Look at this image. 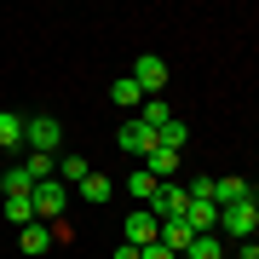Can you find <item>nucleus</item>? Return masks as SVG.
<instances>
[{
	"label": "nucleus",
	"instance_id": "1",
	"mask_svg": "<svg viewBox=\"0 0 259 259\" xmlns=\"http://www.w3.org/2000/svg\"><path fill=\"white\" fill-rule=\"evenodd\" d=\"M58 144H64L58 115H23V150L29 156H58Z\"/></svg>",
	"mask_w": 259,
	"mask_h": 259
},
{
	"label": "nucleus",
	"instance_id": "2",
	"mask_svg": "<svg viewBox=\"0 0 259 259\" xmlns=\"http://www.w3.org/2000/svg\"><path fill=\"white\" fill-rule=\"evenodd\" d=\"M29 202H35V219H40V225H58V219H64V207L75 202V196H69L64 179H40V185L29 190Z\"/></svg>",
	"mask_w": 259,
	"mask_h": 259
},
{
	"label": "nucleus",
	"instance_id": "3",
	"mask_svg": "<svg viewBox=\"0 0 259 259\" xmlns=\"http://www.w3.org/2000/svg\"><path fill=\"white\" fill-rule=\"evenodd\" d=\"M253 231H259V207H253V202L219 207V236H231V242H253Z\"/></svg>",
	"mask_w": 259,
	"mask_h": 259
},
{
	"label": "nucleus",
	"instance_id": "4",
	"mask_svg": "<svg viewBox=\"0 0 259 259\" xmlns=\"http://www.w3.org/2000/svg\"><path fill=\"white\" fill-rule=\"evenodd\" d=\"M133 81H139L144 98H161V87H167V64H161L156 52H144L139 64H133Z\"/></svg>",
	"mask_w": 259,
	"mask_h": 259
},
{
	"label": "nucleus",
	"instance_id": "5",
	"mask_svg": "<svg viewBox=\"0 0 259 259\" xmlns=\"http://www.w3.org/2000/svg\"><path fill=\"white\" fill-rule=\"evenodd\" d=\"M185 207H190L185 185H161V190H156V202H150V213H156V225H161V219H185Z\"/></svg>",
	"mask_w": 259,
	"mask_h": 259
},
{
	"label": "nucleus",
	"instance_id": "6",
	"mask_svg": "<svg viewBox=\"0 0 259 259\" xmlns=\"http://www.w3.org/2000/svg\"><path fill=\"white\" fill-rule=\"evenodd\" d=\"M115 144L127 150V156H150V150H156V127H144V121H127V127L115 133Z\"/></svg>",
	"mask_w": 259,
	"mask_h": 259
},
{
	"label": "nucleus",
	"instance_id": "7",
	"mask_svg": "<svg viewBox=\"0 0 259 259\" xmlns=\"http://www.w3.org/2000/svg\"><path fill=\"white\" fill-rule=\"evenodd\" d=\"M156 236H161L156 213H150V207H133V213H127V242H133V248H150Z\"/></svg>",
	"mask_w": 259,
	"mask_h": 259
},
{
	"label": "nucleus",
	"instance_id": "8",
	"mask_svg": "<svg viewBox=\"0 0 259 259\" xmlns=\"http://www.w3.org/2000/svg\"><path fill=\"white\" fill-rule=\"evenodd\" d=\"M213 202H219V207H236V202H253V185H248V179H213Z\"/></svg>",
	"mask_w": 259,
	"mask_h": 259
},
{
	"label": "nucleus",
	"instance_id": "9",
	"mask_svg": "<svg viewBox=\"0 0 259 259\" xmlns=\"http://www.w3.org/2000/svg\"><path fill=\"white\" fill-rule=\"evenodd\" d=\"M139 167H144V173H156L161 185H173V173H179V150H167V144H156V150H150V156H144Z\"/></svg>",
	"mask_w": 259,
	"mask_h": 259
},
{
	"label": "nucleus",
	"instance_id": "10",
	"mask_svg": "<svg viewBox=\"0 0 259 259\" xmlns=\"http://www.w3.org/2000/svg\"><path fill=\"white\" fill-rule=\"evenodd\" d=\"M0 190H6V202H29V190H35V179L23 173V161H18V167H6V173H0Z\"/></svg>",
	"mask_w": 259,
	"mask_h": 259
},
{
	"label": "nucleus",
	"instance_id": "11",
	"mask_svg": "<svg viewBox=\"0 0 259 259\" xmlns=\"http://www.w3.org/2000/svg\"><path fill=\"white\" fill-rule=\"evenodd\" d=\"M18 248H23V253H47V248H52V225L29 219L23 231H18Z\"/></svg>",
	"mask_w": 259,
	"mask_h": 259
},
{
	"label": "nucleus",
	"instance_id": "12",
	"mask_svg": "<svg viewBox=\"0 0 259 259\" xmlns=\"http://www.w3.org/2000/svg\"><path fill=\"white\" fill-rule=\"evenodd\" d=\"M185 225H190L196 236L219 231V207H213V202H190V207H185Z\"/></svg>",
	"mask_w": 259,
	"mask_h": 259
},
{
	"label": "nucleus",
	"instance_id": "13",
	"mask_svg": "<svg viewBox=\"0 0 259 259\" xmlns=\"http://www.w3.org/2000/svg\"><path fill=\"white\" fill-rule=\"evenodd\" d=\"M156 242H161V248H173V253H185L190 242H196V231H190L185 219H161V236H156Z\"/></svg>",
	"mask_w": 259,
	"mask_h": 259
},
{
	"label": "nucleus",
	"instance_id": "14",
	"mask_svg": "<svg viewBox=\"0 0 259 259\" xmlns=\"http://www.w3.org/2000/svg\"><path fill=\"white\" fill-rule=\"evenodd\" d=\"M127 190H133V202H139V207H150V202H156V190H161V179H156V173H144V167H133Z\"/></svg>",
	"mask_w": 259,
	"mask_h": 259
},
{
	"label": "nucleus",
	"instance_id": "15",
	"mask_svg": "<svg viewBox=\"0 0 259 259\" xmlns=\"http://www.w3.org/2000/svg\"><path fill=\"white\" fill-rule=\"evenodd\" d=\"M185 259H225V236H219V231H207V236H196L190 248H185Z\"/></svg>",
	"mask_w": 259,
	"mask_h": 259
},
{
	"label": "nucleus",
	"instance_id": "16",
	"mask_svg": "<svg viewBox=\"0 0 259 259\" xmlns=\"http://www.w3.org/2000/svg\"><path fill=\"white\" fill-rule=\"evenodd\" d=\"M110 98L121 104V110H144V93H139V81H133V75H121V81L110 87Z\"/></svg>",
	"mask_w": 259,
	"mask_h": 259
},
{
	"label": "nucleus",
	"instance_id": "17",
	"mask_svg": "<svg viewBox=\"0 0 259 259\" xmlns=\"http://www.w3.org/2000/svg\"><path fill=\"white\" fill-rule=\"evenodd\" d=\"M18 144H23V115L0 110V150H18Z\"/></svg>",
	"mask_w": 259,
	"mask_h": 259
},
{
	"label": "nucleus",
	"instance_id": "18",
	"mask_svg": "<svg viewBox=\"0 0 259 259\" xmlns=\"http://www.w3.org/2000/svg\"><path fill=\"white\" fill-rule=\"evenodd\" d=\"M139 121H144V127H167V121H173V104H167V98H144V110H139Z\"/></svg>",
	"mask_w": 259,
	"mask_h": 259
},
{
	"label": "nucleus",
	"instance_id": "19",
	"mask_svg": "<svg viewBox=\"0 0 259 259\" xmlns=\"http://www.w3.org/2000/svg\"><path fill=\"white\" fill-rule=\"evenodd\" d=\"M75 190H81V202H110V190H115V185H110L104 173H87V179H81Z\"/></svg>",
	"mask_w": 259,
	"mask_h": 259
},
{
	"label": "nucleus",
	"instance_id": "20",
	"mask_svg": "<svg viewBox=\"0 0 259 259\" xmlns=\"http://www.w3.org/2000/svg\"><path fill=\"white\" fill-rule=\"evenodd\" d=\"M23 173L35 179V185H40V179H58V156H29V150H23Z\"/></svg>",
	"mask_w": 259,
	"mask_h": 259
},
{
	"label": "nucleus",
	"instance_id": "21",
	"mask_svg": "<svg viewBox=\"0 0 259 259\" xmlns=\"http://www.w3.org/2000/svg\"><path fill=\"white\" fill-rule=\"evenodd\" d=\"M87 173H93V167H87V156H58V179H64V185H81Z\"/></svg>",
	"mask_w": 259,
	"mask_h": 259
},
{
	"label": "nucleus",
	"instance_id": "22",
	"mask_svg": "<svg viewBox=\"0 0 259 259\" xmlns=\"http://www.w3.org/2000/svg\"><path fill=\"white\" fill-rule=\"evenodd\" d=\"M156 144H167V150H185V121L173 115V121H167V127L156 133Z\"/></svg>",
	"mask_w": 259,
	"mask_h": 259
},
{
	"label": "nucleus",
	"instance_id": "23",
	"mask_svg": "<svg viewBox=\"0 0 259 259\" xmlns=\"http://www.w3.org/2000/svg\"><path fill=\"white\" fill-rule=\"evenodd\" d=\"M185 196H190V202H213V179H207V173H196L190 185H185ZM213 207H219V202H213Z\"/></svg>",
	"mask_w": 259,
	"mask_h": 259
},
{
	"label": "nucleus",
	"instance_id": "24",
	"mask_svg": "<svg viewBox=\"0 0 259 259\" xmlns=\"http://www.w3.org/2000/svg\"><path fill=\"white\" fill-rule=\"evenodd\" d=\"M6 219H12V225H18V231H23V225L35 219V202H6Z\"/></svg>",
	"mask_w": 259,
	"mask_h": 259
},
{
	"label": "nucleus",
	"instance_id": "25",
	"mask_svg": "<svg viewBox=\"0 0 259 259\" xmlns=\"http://www.w3.org/2000/svg\"><path fill=\"white\" fill-rule=\"evenodd\" d=\"M139 259H179L173 248H161V242H150V248H139Z\"/></svg>",
	"mask_w": 259,
	"mask_h": 259
},
{
	"label": "nucleus",
	"instance_id": "26",
	"mask_svg": "<svg viewBox=\"0 0 259 259\" xmlns=\"http://www.w3.org/2000/svg\"><path fill=\"white\" fill-rule=\"evenodd\" d=\"M236 259H259V242H242V248H236Z\"/></svg>",
	"mask_w": 259,
	"mask_h": 259
},
{
	"label": "nucleus",
	"instance_id": "27",
	"mask_svg": "<svg viewBox=\"0 0 259 259\" xmlns=\"http://www.w3.org/2000/svg\"><path fill=\"white\" fill-rule=\"evenodd\" d=\"M115 259H139V248H133V242H127V248H115Z\"/></svg>",
	"mask_w": 259,
	"mask_h": 259
},
{
	"label": "nucleus",
	"instance_id": "28",
	"mask_svg": "<svg viewBox=\"0 0 259 259\" xmlns=\"http://www.w3.org/2000/svg\"><path fill=\"white\" fill-rule=\"evenodd\" d=\"M253 207H259V190H253Z\"/></svg>",
	"mask_w": 259,
	"mask_h": 259
},
{
	"label": "nucleus",
	"instance_id": "29",
	"mask_svg": "<svg viewBox=\"0 0 259 259\" xmlns=\"http://www.w3.org/2000/svg\"><path fill=\"white\" fill-rule=\"evenodd\" d=\"M253 242H259V231H253Z\"/></svg>",
	"mask_w": 259,
	"mask_h": 259
}]
</instances>
